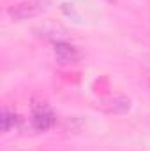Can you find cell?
Masks as SVG:
<instances>
[{"label":"cell","instance_id":"obj_1","mask_svg":"<svg viewBox=\"0 0 150 151\" xmlns=\"http://www.w3.org/2000/svg\"><path fill=\"white\" fill-rule=\"evenodd\" d=\"M44 11L42 0H23L20 4H14L7 9V14L12 21H25L28 18L39 16Z\"/></svg>","mask_w":150,"mask_h":151},{"label":"cell","instance_id":"obj_2","mask_svg":"<svg viewBox=\"0 0 150 151\" xmlns=\"http://www.w3.org/2000/svg\"><path fill=\"white\" fill-rule=\"evenodd\" d=\"M99 107L106 113H113V114H120L125 113L131 109V100L125 99V97H115V99H108V100H103L99 104Z\"/></svg>","mask_w":150,"mask_h":151},{"label":"cell","instance_id":"obj_3","mask_svg":"<svg viewBox=\"0 0 150 151\" xmlns=\"http://www.w3.org/2000/svg\"><path fill=\"white\" fill-rule=\"evenodd\" d=\"M55 55H57V58H58L60 63H76L79 60V51L76 49L74 46L64 44V42H58L57 44Z\"/></svg>","mask_w":150,"mask_h":151},{"label":"cell","instance_id":"obj_4","mask_svg":"<svg viewBox=\"0 0 150 151\" xmlns=\"http://www.w3.org/2000/svg\"><path fill=\"white\" fill-rule=\"evenodd\" d=\"M34 127L37 128V130H46V128H50L51 125H53V118H51V114L48 113V109H39L36 116H34Z\"/></svg>","mask_w":150,"mask_h":151},{"label":"cell","instance_id":"obj_5","mask_svg":"<svg viewBox=\"0 0 150 151\" xmlns=\"http://www.w3.org/2000/svg\"><path fill=\"white\" fill-rule=\"evenodd\" d=\"M147 125H149V127H150V116H149V118H147Z\"/></svg>","mask_w":150,"mask_h":151},{"label":"cell","instance_id":"obj_6","mask_svg":"<svg viewBox=\"0 0 150 151\" xmlns=\"http://www.w3.org/2000/svg\"><path fill=\"white\" fill-rule=\"evenodd\" d=\"M147 84H149V86H150V76H149V79H147Z\"/></svg>","mask_w":150,"mask_h":151},{"label":"cell","instance_id":"obj_7","mask_svg":"<svg viewBox=\"0 0 150 151\" xmlns=\"http://www.w3.org/2000/svg\"><path fill=\"white\" fill-rule=\"evenodd\" d=\"M28 151H36V150H28Z\"/></svg>","mask_w":150,"mask_h":151},{"label":"cell","instance_id":"obj_8","mask_svg":"<svg viewBox=\"0 0 150 151\" xmlns=\"http://www.w3.org/2000/svg\"><path fill=\"white\" fill-rule=\"evenodd\" d=\"M110 2H115V0H110Z\"/></svg>","mask_w":150,"mask_h":151}]
</instances>
